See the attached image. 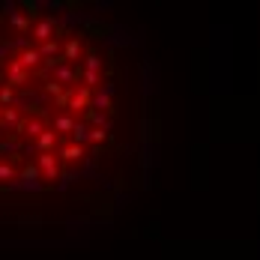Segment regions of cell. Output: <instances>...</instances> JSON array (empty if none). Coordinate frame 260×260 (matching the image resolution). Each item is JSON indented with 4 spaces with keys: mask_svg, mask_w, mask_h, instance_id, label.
I'll use <instances>...</instances> for the list:
<instances>
[{
    "mask_svg": "<svg viewBox=\"0 0 260 260\" xmlns=\"http://www.w3.org/2000/svg\"><path fill=\"white\" fill-rule=\"evenodd\" d=\"M54 144H57V132H48V129H45L39 138H36V147H39L42 153H51Z\"/></svg>",
    "mask_w": 260,
    "mask_h": 260,
    "instance_id": "6",
    "label": "cell"
},
{
    "mask_svg": "<svg viewBox=\"0 0 260 260\" xmlns=\"http://www.w3.org/2000/svg\"><path fill=\"white\" fill-rule=\"evenodd\" d=\"M39 57H57V42H54V39L42 42V48H39Z\"/></svg>",
    "mask_w": 260,
    "mask_h": 260,
    "instance_id": "16",
    "label": "cell"
},
{
    "mask_svg": "<svg viewBox=\"0 0 260 260\" xmlns=\"http://www.w3.org/2000/svg\"><path fill=\"white\" fill-rule=\"evenodd\" d=\"M72 141H75V144H84V141H90V126H87V123H75V126H72Z\"/></svg>",
    "mask_w": 260,
    "mask_h": 260,
    "instance_id": "7",
    "label": "cell"
},
{
    "mask_svg": "<svg viewBox=\"0 0 260 260\" xmlns=\"http://www.w3.org/2000/svg\"><path fill=\"white\" fill-rule=\"evenodd\" d=\"M105 135L108 132H102V129H90V141H105Z\"/></svg>",
    "mask_w": 260,
    "mask_h": 260,
    "instance_id": "23",
    "label": "cell"
},
{
    "mask_svg": "<svg viewBox=\"0 0 260 260\" xmlns=\"http://www.w3.org/2000/svg\"><path fill=\"white\" fill-rule=\"evenodd\" d=\"M24 9H27V15H36V9H39V3H24Z\"/></svg>",
    "mask_w": 260,
    "mask_h": 260,
    "instance_id": "24",
    "label": "cell"
},
{
    "mask_svg": "<svg viewBox=\"0 0 260 260\" xmlns=\"http://www.w3.org/2000/svg\"><path fill=\"white\" fill-rule=\"evenodd\" d=\"M3 123H15L18 126V111L15 108H3Z\"/></svg>",
    "mask_w": 260,
    "mask_h": 260,
    "instance_id": "21",
    "label": "cell"
},
{
    "mask_svg": "<svg viewBox=\"0 0 260 260\" xmlns=\"http://www.w3.org/2000/svg\"><path fill=\"white\" fill-rule=\"evenodd\" d=\"M12 99H15V90H12V87H0V105H3V108H9Z\"/></svg>",
    "mask_w": 260,
    "mask_h": 260,
    "instance_id": "15",
    "label": "cell"
},
{
    "mask_svg": "<svg viewBox=\"0 0 260 260\" xmlns=\"http://www.w3.org/2000/svg\"><path fill=\"white\" fill-rule=\"evenodd\" d=\"M90 123H93L90 129H102V132H108V129H111L108 117H105V114H99V111H90Z\"/></svg>",
    "mask_w": 260,
    "mask_h": 260,
    "instance_id": "9",
    "label": "cell"
},
{
    "mask_svg": "<svg viewBox=\"0 0 260 260\" xmlns=\"http://www.w3.org/2000/svg\"><path fill=\"white\" fill-rule=\"evenodd\" d=\"M72 126H75L72 117H57V120H54V129L57 132H72Z\"/></svg>",
    "mask_w": 260,
    "mask_h": 260,
    "instance_id": "14",
    "label": "cell"
},
{
    "mask_svg": "<svg viewBox=\"0 0 260 260\" xmlns=\"http://www.w3.org/2000/svg\"><path fill=\"white\" fill-rule=\"evenodd\" d=\"M81 78L87 81V90H90V87H96V84H99V72H87V69H84V72H81Z\"/></svg>",
    "mask_w": 260,
    "mask_h": 260,
    "instance_id": "19",
    "label": "cell"
},
{
    "mask_svg": "<svg viewBox=\"0 0 260 260\" xmlns=\"http://www.w3.org/2000/svg\"><path fill=\"white\" fill-rule=\"evenodd\" d=\"M81 72H72V66H60L57 69V81H72V78H78Z\"/></svg>",
    "mask_w": 260,
    "mask_h": 260,
    "instance_id": "17",
    "label": "cell"
},
{
    "mask_svg": "<svg viewBox=\"0 0 260 260\" xmlns=\"http://www.w3.org/2000/svg\"><path fill=\"white\" fill-rule=\"evenodd\" d=\"M15 132H18V135H33V138H39V135H42V123H39V120H21V123H18V126H15Z\"/></svg>",
    "mask_w": 260,
    "mask_h": 260,
    "instance_id": "4",
    "label": "cell"
},
{
    "mask_svg": "<svg viewBox=\"0 0 260 260\" xmlns=\"http://www.w3.org/2000/svg\"><path fill=\"white\" fill-rule=\"evenodd\" d=\"M48 180H57L60 177V165H57V158H54V153H42L39 156V165H36Z\"/></svg>",
    "mask_w": 260,
    "mask_h": 260,
    "instance_id": "1",
    "label": "cell"
},
{
    "mask_svg": "<svg viewBox=\"0 0 260 260\" xmlns=\"http://www.w3.org/2000/svg\"><path fill=\"white\" fill-rule=\"evenodd\" d=\"M60 156L66 158V161H78V158L84 156V147H78V144H72V147H66V150H63Z\"/></svg>",
    "mask_w": 260,
    "mask_h": 260,
    "instance_id": "11",
    "label": "cell"
},
{
    "mask_svg": "<svg viewBox=\"0 0 260 260\" xmlns=\"http://www.w3.org/2000/svg\"><path fill=\"white\" fill-rule=\"evenodd\" d=\"M51 33H54V21H51V18H45V21H39V24L33 27V36H36L39 42H48V39H51Z\"/></svg>",
    "mask_w": 260,
    "mask_h": 260,
    "instance_id": "5",
    "label": "cell"
},
{
    "mask_svg": "<svg viewBox=\"0 0 260 260\" xmlns=\"http://www.w3.org/2000/svg\"><path fill=\"white\" fill-rule=\"evenodd\" d=\"M27 78H30V72H24L15 60L9 63V69H6V87H18V84H27Z\"/></svg>",
    "mask_w": 260,
    "mask_h": 260,
    "instance_id": "2",
    "label": "cell"
},
{
    "mask_svg": "<svg viewBox=\"0 0 260 260\" xmlns=\"http://www.w3.org/2000/svg\"><path fill=\"white\" fill-rule=\"evenodd\" d=\"M78 54H81V42L78 39H69V42H66V63L78 60Z\"/></svg>",
    "mask_w": 260,
    "mask_h": 260,
    "instance_id": "10",
    "label": "cell"
},
{
    "mask_svg": "<svg viewBox=\"0 0 260 260\" xmlns=\"http://www.w3.org/2000/svg\"><path fill=\"white\" fill-rule=\"evenodd\" d=\"M90 105H93V108H102V111H108V108H111V96H105L102 90H99L96 96H90Z\"/></svg>",
    "mask_w": 260,
    "mask_h": 260,
    "instance_id": "12",
    "label": "cell"
},
{
    "mask_svg": "<svg viewBox=\"0 0 260 260\" xmlns=\"http://www.w3.org/2000/svg\"><path fill=\"white\" fill-rule=\"evenodd\" d=\"M15 177V168L12 165H0V180H12Z\"/></svg>",
    "mask_w": 260,
    "mask_h": 260,
    "instance_id": "22",
    "label": "cell"
},
{
    "mask_svg": "<svg viewBox=\"0 0 260 260\" xmlns=\"http://www.w3.org/2000/svg\"><path fill=\"white\" fill-rule=\"evenodd\" d=\"M36 177H39V168H36V165H27L24 171H21V180H24L27 185H36Z\"/></svg>",
    "mask_w": 260,
    "mask_h": 260,
    "instance_id": "13",
    "label": "cell"
},
{
    "mask_svg": "<svg viewBox=\"0 0 260 260\" xmlns=\"http://www.w3.org/2000/svg\"><path fill=\"white\" fill-rule=\"evenodd\" d=\"M12 27H15V30H27V27H30L27 15H21V12H12Z\"/></svg>",
    "mask_w": 260,
    "mask_h": 260,
    "instance_id": "18",
    "label": "cell"
},
{
    "mask_svg": "<svg viewBox=\"0 0 260 260\" xmlns=\"http://www.w3.org/2000/svg\"><path fill=\"white\" fill-rule=\"evenodd\" d=\"M15 63H18L24 72H30V69H36V66L42 63V57H39V51H36V48H24V51H21V57H18Z\"/></svg>",
    "mask_w": 260,
    "mask_h": 260,
    "instance_id": "3",
    "label": "cell"
},
{
    "mask_svg": "<svg viewBox=\"0 0 260 260\" xmlns=\"http://www.w3.org/2000/svg\"><path fill=\"white\" fill-rule=\"evenodd\" d=\"M99 69H102V60H99L96 54H90V57H87V72H99Z\"/></svg>",
    "mask_w": 260,
    "mask_h": 260,
    "instance_id": "20",
    "label": "cell"
},
{
    "mask_svg": "<svg viewBox=\"0 0 260 260\" xmlns=\"http://www.w3.org/2000/svg\"><path fill=\"white\" fill-rule=\"evenodd\" d=\"M84 105H90V90H87V87L69 99V108H72V111H78V108H84Z\"/></svg>",
    "mask_w": 260,
    "mask_h": 260,
    "instance_id": "8",
    "label": "cell"
},
{
    "mask_svg": "<svg viewBox=\"0 0 260 260\" xmlns=\"http://www.w3.org/2000/svg\"><path fill=\"white\" fill-rule=\"evenodd\" d=\"M45 90H48V93H60V84H57V81H54V84H45Z\"/></svg>",
    "mask_w": 260,
    "mask_h": 260,
    "instance_id": "25",
    "label": "cell"
}]
</instances>
